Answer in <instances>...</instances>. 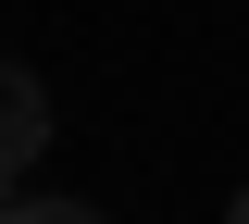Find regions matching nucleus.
Returning a JSON list of instances; mask_svg holds the SVG:
<instances>
[{
    "label": "nucleus",
    "instance_id": "nucleus-1",
    "mask_svg": "<svg viewBox=\"0 0 249 224\" xmlns=\"http://www.w3.org/2000/svg\"><path fill=\"white\" fill-rule=\"evenodd\" d=\"M50 150V87L25 63H0V187H25V162Z\"/></svg>",
    "mask_w": 249,
    "mask_h": 224
},
{
    "label": "nucleus",
    "instance_id": "nucleus-2",
    "mask_svg": "<svg viewBox=\"0 0 249 224\" xmlns=\"http://www.w3.org/2000/svg\"><path fill=\"white\" fill-rule=\"evenodd\" d=\"M0 224H100L88 199H0Z\"/></svg>",
    "mask_w": 249,
    "mask_h": 224
},
{
    "label": "nucleus",
    "instance_id": "nucleus-3",
    "mask_svg": "<svg viewBox=\"0 0 249 224\" xmlns=\"http://www.w3.org/2000/svg\"><path fill=\"white\" fill-rule=\"evenodd\" d=\"M237 224H249V187H237Z\"/></svg>",
    "mask_w": 249,
    "mask_h": 224
}]
</instances>
